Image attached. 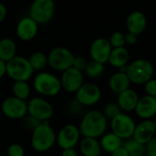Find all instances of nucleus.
<instances>
[{
  "label": "nucleus",
  "instance_id": "4c0bfd02",
  "mask_svg": "<svg viewBox=\"0 0 156 156\" xmlns=\"http://www.w3.org/2000/svg\"><path fill=\"white\" fill-rule=\"evenodd\" d=\"M112 156H129V154L126 149L123 147V145H122L121 147L116 149L113 153H112Z\"/></svg>",
  "mask_w": 156,
  "mask_h": 156
},
{
  "label": "nucleus",
  "instance_id": "cd10ccee",
  "mask_svg": "<svg viewBox=\"0 0 156 156\" xmlns=\"http://www.w3.org/2000/svg\"><path fill=\"white\" fill-rule=\"evenodd\" d=\"M84 72L86 75L91 79H96L99 78L102 75L104 72V64L91 60L87 63V66L85 68Z\"/></svg>",
  "mask_w": 156,
  "mask_h": 156
},
{
  "label": "nucleus",
  "instance_id": "a878e982",
  "mask_svg": "<svg viewBox=\"0 0 156 156\" xmlns=\"http://www.w3.org/2000/svg\"><path fill=\"white\" fill-rule=\"evenodd\" d=\"M12 92L13 96L27 101L31 93V88L27 81H14V84L12 86Z\"/></svg>",
  "mask_w": 156,
  "mask_h": 156
},
{
  "label": "nucleus",
  "instance_id": "9b49d317",
  "mask_svg": "<svg viewBox=\"0 0 156 156\" xmlns=\"http://www.w3.org/2000/svg\"><path fill=\"white\" fill-rule=\"evenodd\" d=\"M80 135L79 127L74 124H66L57 134L56 143L62 150L71 149L78 144Z\"/></svg>",
  "mask_w": 156,
  "mask_h": 156
},
{
  "label": "nucleus",
  "instance_id": "f3484780",
  "mask_svg": "<svg viewBox=\"0 0 156 156\" xmlns=\"http://www.w3.org/2000/svg\"><path fill=\"white\" fill-rule=\"evenodd\" d=\"M134 111L140 118L150 120L156 115V98L149 95L144 96L139 99Z\"/></svg>",
  "mask_w": 156,
  "mask_h": 156
},
{
  "label": "nucleus",
  "instance_id": "dca6fc26",
  "mask_svg": "<svg viewBox=\"0 0 156 156\" xmlns=\"http://www.w3.org/2000/svg\"><path fill=\"white\" fill-rule=\"evenodd\" d=\"M155 134L154 122L151 120H144L135 126L133 138L138 143L145 145L155 136Z\"/></svg>",
  "mask_w": 156,
  "mask_h": 156
},
{
  "label": "nucleus",
  "instance_id": "f8f14e48",
  "mask_svg": "<svg viewBox=\"0 0 156 156\" xmlns=\"http://www.w3.org/2000/svg\"><path fill=\"white\" fill-rule=\"evenodd\" d=\"M101 97V89L94 83H83L76 92V100L83 106H92L98 103Z\"/></svg>",
  "mask_w": 156,
  "mask_h": 156
},
{
  "label": "nucleus",
  "instance_id": "393cba45",
  "mask_svg": "<svg viewBox=\"0 0 156 156\" xmlns=\"http://www.w3.org/2000/svg\"><path fill=\"white\" fill-rule=\"evenodd\" d=\"M28 61L34 71H41L48 65V56L41 51H36L32 53L28 58Z\"/></svg>",
  "mask_w": 156,
  "mask_h": 156
},
{
  "label": "nucleus",
  "instance_id": "bb28decb",
  "mask_svg": "<svg viewBox=\"0 0 156 156\" xmlns=\"http://www.w3.org/2000/svg\"><path fill=\"white\" fill-rule=\"evenodd\" d=\"M123 147L128 152L129 156H144L145 155V147L144 144H142L135 141L133 138L127 139L124 144H122Z\"/></svg>",
  "mask_w": 156,
  "mask_h": 156
},
{
  "label": "nucleus",
  "instance_id": "b1692460",
  "mask_svg": "<svg viewBox=\"0 0 156 156\" xmlns=\"http://www.w3.org/2000/svg\"><path fill=\"white\" fill-rule=\"evenodd\" d=\"M16 56V45L12 38L4 37L0 40V59L5 63Z\"/></svg>",
  "mask_w": 156,
  "mask_h": 156
},
{
  "label": "nucleus",
  "instance_id": "5701e85b",
  "mask_svg": "<svg viewBox=\"0 0 156 156\" xmlns=\"http://www.w3.org/2000/svg\"><path fill=\"white\" fill-rule=\"evenodd\" d=\"M100 144L103 151L112 154L116 149H118L122 145V140L112 132V133H104L101 136Z\"/></svg>",
  "mask_w": 156,
  "mask_h": 156
},
{
  "label": "nucleus",
  "instance_id": "f257e3e1",
  "mask_svg": "<svg viewBox=\"0 0 156 156\" xmlns=\"http://www.w3.org/2000/svg\"><path fill=\"white\" fill-rule=\"evenodd\" d=\"M108 125V120L102 113L98 110H91L84 114L80 121V132L83 137L99 138L101 137Z\"/></svg>",
  "mask_w": 156,
  "mask_h": 156
},
{
  "label": "nucleus",
  "instance_id": "20e7f679",
  "mask_svg": "<svg viewBox=\"0 0 156 156\" xmlns=\"http://www.w3.org/2000/svg\"><path fill=\"white\" fill-rule=\"evenodd\" d=\"M154 72V67L149 60L139 58L127 66L126 74L128 75L131 82L142 85L153 79Z\"/></svg>",
  "mask_w": 156,
  "mask_h": 156
},
{
  "label": "nucleus",
  "instance_id": "6e6552de",
  "mask_svg": "<svg viewBox=\"0 0 156 156\" xmlns=\"http://www.w3.org/2000/svg\"><path fill=\"white\" fill-rule=\"evenodd\" d=\"M27 114L42 122H48L54 114V109L44 98L34 97L27 101Z\"/></svg>",
  "mask_w": 156,
  "mask_h": 156
},
{
  "label": "nucleus",
  "instance_id": "72a5a7b5",
  "mask_svg": "<svg viewBox=\"0 0 156 156\" xmlns=\"http://www.w3.org/2000/svg\"><path fill=\"white\" fill-rule=\"evenodd\" d=\"M88 61L83 57H75L72 67L80 71H84Z\"/></svg>",
  "mask_w": 156,
  "mask_h": 156
},
{
  "label": "nucleus",
  "instance_id": "aec40b11",
  "mask_svg": "<svg viewBox=\"0 0 156 156\" xmlns=\"http://www.w3.org/2000/svg\"><path fill=\"white\" fill-rule=\"evenodd\" d=\"M130 84L131 81L128 75L125 72H121V71L114 73L110 78L109 80L110 89L117 94H120L121 92L129 89Z\"/></svg>",
  "mask_w": 156,
  "mask_h": 156
},
{
  "label": "nucleus",
  "instance_id": "e433bc0d",
  "mask_svg": "<svg viewBox=\"0 0 156 156\" xmlns=\"http://www.w3.org/2000/svg\"><path fill=\"white\" fill-rule=\"evenodd\" d=\"M125 42L128 45H133L137 42V35L133 34V33H127L125 35Z\"/></svg>",
  "mask_w": 156,
  "mask_h": 156
},
{
  "label": "nucleus",
  "instance_id": "c85d7f7f",
  "mask_svg": "<svg viewBox=\"0 0 156 156\" xmlns=\"http://www.w3.org/2000/svg\"><path fill=\"white\" fill-rule=\"evenodd\" d=\"M121 108L117 104V102H110L105 105L103 108L102 113L106 117L107 120H112L115 116H117L119 113H121Z\"/></svg>",
  "mask_w": 156,
  "mask_h": 156
},
{
  "label": "nucleus",
  "instance_id": "4468645a",
  "mask_svg": "<svg viewBox=\"0 0 156 156\" xmlns=\"http://www.w3.org/2000/svg\"><path fill=\"white\" fill-rule=\"evenodd\" d=\"M112 49V47L108 39L99 37L91 43L90 48V55L92 60L105 64L106 62H108Z\"/></svg>",
  "mask_w": 156,
  "mask_h": 156
},
{
  "label": "nucleus",
  "instance_id": "473e14b6",
  "mask_svg": "<svg viewBox=\"0 0 156 156\" xmlns=\"http://www.w3.org/2000/svg\"><path fill=\"white\" fill-rule=\"evenodd\" d=\"M8 156H25V150L19 144H12L7 148Z\"/></svg>",
  "mask_w": 156,
  "mask_h": 156
},
{
  "label": "nucleus",
  "instance_id": "7c9ffc66",
  "mask_svg": "<svg viewBox=\"0 0 156 156\" xmlns=\"http://www.w3.org/2000/svg\"><path fill=\"white\" fill-rule=\"evenodd\" d=\"M83 105L79 102L76 98L74 100H71L69 103H68V106H67V111H68V113L71 116H78L80 115L82 111H83Z\"/></svg>",
  "mask_w": 156,
  "mask_h": 156
},
{
  "label": "nucleus",
  "instance_id": "f704fd0d",
  "mask_svg": "<svg viewBox=\"0 0 156 156\" xmlns=\"http://www.w3.org/2000/svg\"><path fill=\"white\" fill-rule=\"evenodd\" d=\"M146 156H156V136H154L148 144H145Z\"/></svg>",
  "mask_w": 156,
  "mask_h": 156
},
{
  "label": "nucleus",
  "instance_id": "f03ea898",
  "mask_svg": "<svg viewBox=\"0 0 156 156\" xmlns=\"http://www.w3.org/2000/svg\"><path fill=\"white\" fill-rule=\"evenodd\" d=\"M57 141V133L48 122H41L31 135L32 148L37 153H45L50 150Z\"/></svg>",
  "mask_w": 156,
  "mask_h": 156
},
{
  "label": "nucleus",
  "instance_id": "a211bd4d",
  "mask_svg": "<svg viewBox=\"0 0 156 156\" xmlns=\"http://www.w3.org/2000/svg\"><path fill=\"white\" fill-rule=\"evenodd\" d=\"M126 25L129 32L138 36L145 30L147 26V19L143 12L133 11L128 16Z\"/></svg>",
  "mask_w": 156,
  "mask_h": 156
},
{
  "label": "nucleus",
  "instance_id": "4be33fe9",
  "mask_svg": "<svg viewBox=\"0 0 156 156\" xmlns=\"http://www.w3.org/2000/svg\"><path fill=\"white\" fill-rule=\"evenodd\" d=\"M130 54L129 51L124 48H114L112 49V52L110 54L108 62L114 68H122L123 66H126L129 61Z\"/></svg>",
  "mask_w": 156,
  "mask_h": 156
},
{
  "label": "nucleus",
  "instance_id": "2eb2a0df",
  "mask_svg": "<svg viewBox=\"0 0 156 156\" xmlns=\"http://www.w3.org/2000/svg\"><path fill=\"white\" fill-rule=\"evenodd\" d=\"M38 31V24L29 16L22 17L16 25V32L17 37L22 41H30L36 37Z\"/></svg>",
  "mask_w": 156,
  "mask_h": 156
},
{
  "label": "nucleus",
  "instance_id": "37998d69",
  "mask_svg": "<svg viewBox=\"0 0 156 156\" xmlns=\"http://www.w3.org/2000/svg\"><path fill=\"white\" fill-rule=\"evenodd\" d=\"M144 156H146V155H144Z\"/></svg>",
  "mask_w": 156,
  "mask_h": 156
},
{
  "label": "nucleus",
  "instance_id": "6ab92c4d",
  "mask_svg": "<svg viewBox=\"0 0 156 156\" xmlns=\"http://www.w3.org/2000/svg\"><path fill=\"white\" fill-rule=\"evenodd\" d=\"M139 97L138 94L132 89H127L124 91L118 94L117 104L122 111L132 112L134 111L138 103Z\"/></svg>",
  "mask_w": 156,
  "mask_h": 156
},
{
  "label": "nucleus",
  "instance_id": "79ce46f5",
  "mask_svg": "<svg viewBox=\"0 0 156 156\" xmlns=\"http://www.w3.org/2000/svg\"><path fill=\"white\" fill-rule=\"evenodd\" d=\"M154 122V129H155V133H156V120L153 121Z\"/></svg>",
  "mask_w": 156,
  "mask_h": 156
},
{
  "label": "nucleus",
  "instance_id": "ddd939ff",
  "mask_svg": "<svg viewBox=\"0 0 156 156\" xmlns=\"http://www.w3.org/2000/svg\"><path fill=\"white\" fill-rule=\"evenodd\" d=\"M61 88L69 93H76L83 82V73L73 67L64 70L60 77Z\"/></svg>",
  "mask_w": 156,
  "mask_h": 156
},
{
  "label": "nucleus",
  "instance_id": "2f4dec72",
  "mask_svg": "<svg viewBox=\"0 0 156 156\" xmlns=\"http://www.w3.org/2000/svg\"><path fill=\"white\" fill-rule=\"evenodd\" d=\"M24 125L26 127L27 130H29V131H34L42 122L38 121L37 119L32 117L31 115L29 114H27L24 118Z\"/></svg>",
  "mask_w": 156,
  "mask_h": 156
},
{
  "label": "nucleus",
  "instance_id": "423d86ee",
  "mask_svg": "<svg viewBox=\"0 0 156 156\" xmlns=\"http://www.w3.org/2000/svg\"><path fill=\"white\" fill-rule=\"evenodd\" d=\"M54 0H33L29 6V16L38 25L50 22L55 15Z\"/></svg>",
  "mask_w": 156,
  "mask_h": 156
},
{
  "label": "nucleus",
  "instance_id": "ea45409f",
  "mask_svg": "<svg viewBox=\"0 0 156 156\" xmlns=\"http://www.w3.org/2000/svg\"><path fill=\"white\" fill-rule=\"evenodd\" d=\"M61 156H79V155H78L77 151H76L74 148H71V149H65V150H62Z\"/></svg>",
  "mask_w": 156,
  "mask_h": 156
},
{
  "label": "nucleus",
  "instance_id": "c756f323",
  "mask_svg": "<svg viewBox=\"0 0 156 156\" xmlns=\"http://www.w3.org/2000/svg\"><path fill=\"white\" fill-rule=\"evenodd\" d=\"M110 43L112 45V47L114 48H122L124 47V45L126 44L125 42V35L122 32H114L111 37H110Z\"/></svg>",
  "mask_w": 156,
  "mask_h": 156
},
{
  "label": "nucleus",
  "instance_id": "1a4fd4ad",
  "mask_svg": "<svg viewBox=\"0 0 156 156\" xmlns=\"http://www.w3.org/2000/svg\"><path fill=\"white\" fill-rule=\"evenodd\" d=\"M1 112L9 119H23L27 114V102L15 96L7 97L1 104Z\"/></svg>",
  "mask_w": 156,
  "mask_h": 156
},
{
  "label": "nucleus",
  "instance_id": "39448f33",
  "mask_svg": "<svg viewBox=\"0 0 156 156\" xmlns=\"http://www.w3.org/2000/svg\"><path fill=\"white\" fill-rule=\"evenodd\" d=\"M6 74L14 81H27L34 74L28 58L16 56L6 62Z\"/></svg>",
  "mask_w": 156,
  "mask_h": 156
},
{
  "label": "nucleus",
  "instance_id": "58836bf2",
  "mask_svg": "<svg viewBox=\"0 0 156 156\" xmlns=\"http://www.w3.org/2000/svg\"><path fill=\"white\" fill-rule=\"evenodd\" d=\"M6 15H7L6 7H5V5L2 2H0V24L5 20Z\"/></svg>",
  "mask_w": 156,
  "mask_h": 156
},
{
  "label": "nucleus",
  "instance_id": "a19ab883",
  "mask_svg": "<svg viewBox=\"0 0 156 156\" xmlns=\"http://www.w3.org/2000/svg\"><path fill=\"white\" fill-rule=\"evenodd\" d=\"M6 74V63L0 59V80Z\"/></svg>",
  "mask_w": 156,
  "mask_h": 156
},
{
  "label": "nucleus",
  "instance_id": "9d476101",
  "mask_svg": "<svg viewBox=\"0 0 156 156\" xmlns=\"http://www.w3.org/2000/svg\"><path fill=\"white\" fill-rule=\"evenodd\" d=\"M135 122L128 114L119 113L111 121V127L113 133L122 139H130L133 138L134 130H135Z\"/></svg>",
  "mask_w": 156,
  "mask_h": 156
},
{
  "label": "nucleus",
  "instance_id": "412c9836",
  "mask_svg": "<svg viewBox=\"0 0 156 156\" xmlns=\"http://www.w3.org/2000/svg\"><path fill=\"white\" fill-rule=\"evenodd\" d=\"M80 149L83 156H100L102 151L100 142L90 137H83L80 143Z\"/></svg>",
  "mask_w": 156,
  "mask_h": 156
},
{
  "label": "nucleus",
  "instance_id": "c9c22d12",
  "mask_svg": "<svg viewBox=\"0 0 156 156\" xmlns=\"http://www.w3.org/2000/svg\"><path fill=\"white\" fill-rule=\"evenodd\" d=\"M145 91L147 95L156 98V80L152 79L145 83Z\"/></svg>",
  "mask_w": 156,
  "mask_h": 156
},
{
  "label": "nucleus",
  "instance_id": "7ed1b4c3",
  "mask_svg": "<svg viewBox=\"0 0 156 156\" xmlns=\"http://www.w3.org/2000/svg\"><path fill=\"white\" fill-rule=\"evenodd\" d=\"M33 87L37 93L44 97H54L62 90L60 79L47 71H41L35 76Z\"/></svg>",
  "mask_w": 156,
  "mask_h": 156
},
{
  "label": "nucleus",
  "instance_id": "0eeeda50",
  "mask_svg": "<svg viewBox=\"0 0 156 156\" xmlns=\"http://www.w3.org/2000/svg\"><path fill=\"white\" fill-rule=\"evenodd\" d=\"M75 56L67 48L57 47L53 48L48 55V65L57 71L63 72L73 65Z\"/></svg>",
  "mask_w": 156,
  "mask_h": 156
}]
</instances>
